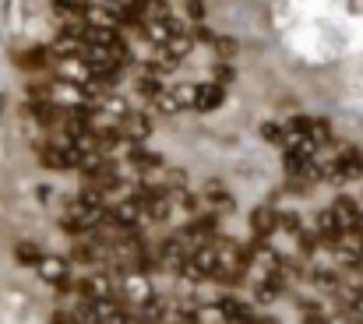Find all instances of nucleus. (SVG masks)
<instances>
[{"label":"nucleus","instance_id":"f257e3e1","mask_svg":"<svg viewBox=\"0 0 363 324\" xmlns=\"http://www.w3.org/2000/svg\"><path fill=\"white\" fill-rule=\"evenodd\" d=\"M103 222H106V208L85 205L82 198H71V201L64 205V212H60V229H64V233H74V236L96 233V229H103Z\"/></svg>","mask_w":363,"mask_h":324},{"label":"nucleus","instance_id":"f03ea898","mask_svg":"<svg viewBox=\"0 0 363 324\" xmlns=\"http://www.w3.org/2000/svg\"><path fill=\"white\" fill-rule=\"evenodd\" d=\"M74 293L82 296V303H110V300L117 296V275L106 272V268L85 272V275L74 282Z\"/></svg>","mask_w":363,"mask_h":324},{"label":"nucleus","instance_id":"7ed1b4c3","mask_svg":"<svg viewBox=\"0 0 363 324\" xmlns=\"http://www.w3.org/2000/svg\"><path fill=\"white\" fill-rule=\"evenodd\" d=\"M117 293H121V300L134 303L138 311L155 296L148 286V272H117Z\"/></svg>","mask_w":363,"mask_h":324},{"label":"nucleus","instance_id":"20e7f679","mask_svg":"<svg viewBox=\"0 0 363 324\" xmlns=\"http://www.w3.org/2000/svg\"><path fill=\"white\" fill-rule=\"evenodd\" d=\"M187 257H191V250L184 247L180 236L159 240V247H155V254H152V261H155L159 268H166V272H180V268L187 264Z\"/></svg>","mask_w":363,"mask_h":324},{"label":"nucleus","instance_id":"39448f33","mask_svg":"<svg viewBox=\"0 0 363 324\" xmlns=\"http://www.w3.org/2000/svg\"><path fill=\"white\" fill-rule=\"evenodd\" d=\"M39 279L57 286V289H71V257H60V254H46L39 261Z\"/></svg>","mask_w":363,"mask_h":324},{"label":"nucleus","instance_id":"423d86ee","mask_svg":"<svg viewBox=\"0 0 363 324\" xmlns=\"http://www.w3.org/2000/svg\"><path fill=\"white\" fill-rule=\"evenodd\" d=\"M121 134L130 141V145H141V141L152 134V116L141 113V109H130V113L121 120Z\"/></svg>","mask_w":363,"mask_h":324},{"label":"nucleus","instance_id":"0eeeda50","mask_svg":"<svg viewBox=\"0 0 363 324\" xmlns=\"http://www.w3.org/2000/svg\"><path fill=\"white\" fill-rule=\"evenodd\" d=\"M335 169H339V180H360L363 177V148L346 145V148L335 155Z\"/></svg>","mask_w":363,"mask_h":324},{"label":"nucleus","instance_id":"6e6552de","mask_svg":"<svg viewBox=\"0 0 363 324\" xmlns=\"http://www.w3.org/2000/svg\"><path fill=\"white\" fill-rule=\"evenodd\" d=\"M360 205H357V198H350V194H339L335 201H332V216L335 222L342 225V233H353L357 229V218H360Z\"/></svg>","mask_w":363,"mask_h":324},{"label":"nucleus","instance_id":"1a4fd4ad","mask_svg":"<svg viewBox=\"0 0 363 324\" xmlns=\"http://www.w3.org/2000/svg\"><path fill=\"white\" fill-rule=\"evenodd\" d=\"M250 233H254V240H268L275 229H279V212L275 208H268V205H261V208H254L250 212Z\"/></svg>","mask_w":363,"mask_h":324},{"label":"nucleus","instance_id":"9d476101","mask_svg":"<svg viewBox=\"0 0 363 324\" xmlns=\"http://www.w3.org/2000/svg\"><path fill=\"white\" fill-rule=\"evenodd\" d=\"M106 257H110V250H106V243H103V240L74 243V250H71V261H78V264H103Z\"/></svg>","mask_w":363,"mask_h":324},{"label":"nucleus","instance_id":"9b49d317","mask_svg":"<svg viewBox=\"0 0 363 324\" xmlns=\"http://www.w3.org/2000/svg\"><path fill=\"white\" fill-rule=\"evenodd\" d=\"M223 103H226V89H219L216 82L198 85V103H194V109H198V113H212V109H219Z\"/></svg>","mask_w":363,"mask_h":324},{"label":"nucleus","instance_id":"f8f14e48","mask_svg":"<svg viewBox=\"0 0 363 324\" xmlns=\"http://www.w3.org/2000/svg\"><path fill=\"white\" fill-rule=\"evenodd\" d=\"M282 152H293V155H300V159H314V155H318V141H314L311 134H289V130H286Z\"/></svg>","mask_w":363,"mask_h":324},{"label":"nucleus","instance_id":"ddd939ff","mask_svg":"<svg viewBox=\"0 0 363 324\" xmlns=\"http://www.w3.org/2000/svg\"><path fill=\"white\" fill-rule=\"evenodd\" d=\"M201 198L212 201L216 208H233V194L223 187V180H208V184L201 187Z\"/></svg>","mask_w":363,"mask_h":324},{"label":"nucleus","instance_id":"4468645a","mask_svg":"<svg viewBox=\"0 0 363 324\" xmlns=\"http://www.w3.org/2000/svg\"><path fill=\"white\" fill-rule=\"evenodd\" d=\"M127 159H130L134 166H141V169H159V166H162V155H159V152H148L145 145H130V148H127Z\"/></svg>","mask_w":363,"mask_h":324},{"label":"nucleus","instance_id":"2eb2a0df","mask_svg":"<svg viewBox=\"0 0 363 324\" xmlns=\"http://www.w3.org/2000/svg\"><path fill=\"white\" fill-rule=\"evenodd\" d=\"M162 50H166V53H169V57L180 64V60H184V57L194 50V35H187V32H184V35H173V39H169Z\"/></svg>","mask_w":363,"mask_h":324},{"label":"nucleus","instance_id":"dca6fc26","mask_svg":"<svg viewBox=\"0 0 363 324\" xmlns=\"http://www.w3.org/2000/svg\"><path fill=\"white\" fill-rule=\"evenodd\" d=\"M169 96H173V103L180 109H194V103H198V85H173Z\"/></svg>","mask_w":363,"mask_h":324},{"label":"nucleus","instance_id":"f3484780","mask_svg":"<svg viewBox=\"0 0 363 324\" xmlns=\"http://www.w3.org/2000/svg\"><path fill=\"white\" fill-rule=\"evenodd\" d=\"M14 257H18V264H35V268H39V261H43L46 254H43V250H39L35 243H28V240H21V243L14 247Z\"/></svg>","mask_w":363,"mask_h":324},{"label":"nucleus","instance_id":"a211bd4d","mask_svg":"<svg viewBox=\"0 0 363 324\" xmlns=\"http://www.w3.org/2000/svg\"><path fill=\"white\" fill-rule=\"evenodd\" d=\"M134 89H138V92H141L145 99H152V103H155V99L162 96V85H159V78H155V74H148V71H145V74L138 78V85H134Z\"/></svg>","mask_w":363,"mask_h":324},{"label":"nucleus","instance_id":"6ab92c4d","mask_svg":"<svg viewBox=\"0 0 363 324\" xmlns=\"http://www.w3.org/2000/svg\"><path fill=\"white\" fill-rule=\"evenodd\" d=\"M296 240H300V254H318V250H321V236H318L314 229H303Z\"/></svg>","mask_w":363,"mask_h":324},{"label":"nucleus","instance_id":"aec40b11","mask_svg":"<svg viewBox=\"0 0 363 324\" xmlns=\"http://www.w3.org/2000/svg\"><path fill=\"white\" fill-rule=\"evenodd\" d=\"M279 229H286V233L300 236V233H303V218L296 216V212H279Z\"/></svg>","mask_w":363,"mask_h":324},{"label":"nucleus","instance_id":"412c9836","mask_svg":"<svg viewBox=\"0 0 363 324\" xmlns=\"http://www.w3.org/2000/svg\"><path fill=\"white\" fill-rule=\"evenodd\" d=\"M212 74H216L212 82H216L219 89H226V85H233V78H237V71H233V64H216V67H212Z\"/></svg>","mask_w":363,"mask_h":324},{"label":"nucleus","instance_id":"4be33fe9","mask_svg":"<svg viewBox=\"0 0 363 324\" xmlns=\"http://www.w3.org/2000/svg\"><path fill=\"white\" fill-rule=\"evenodd\" d=\"M261 138H264L268 145H286V127H279V123H261Z\"/></svg>","mask_w":363,"mask_h":324},{"label":"nucleus","instance_id":"5701e85b","mask_svg":"<svg viewBox=\"0 0 363 324\" xmlns=\"http://www.w3.org/2000/svg\"><path fill=\"white\" fill-rule=\"evenodd\" d=\"M311 138L318 141V148H321V145H328V141H332V123H328V120H314Z\"/></svg>","mask_w":363,"mask_h":324},{"label":"nucleus","instance_id":"b1692460","mask_svg":"<svg viewBox=\"0 0 363 324\" xmlns=\"http://www.w3.org/2000/svg\"><path fill=\"white\" fill-rule=\"evenodd\" d=\"M216 50H219V57H233L240 46H237V39H233V35H219V39H216Z\"/></svg>","mask_w":363,"mask_h":324},{"label":"nucleus","instance_id":"393cba45","mask_svg":"<svg viewBox=\"0 0 363 324\" xmlns=\"http://www.w3.org/2000/svg\"><path fill=\"white\" fill-rule=\"evenodd\" d=\"M184 11H187L198 25H201V21H205V14H208V7H205V4H198V0H187V4H184Z\"/></svg>","mask_w":363,"mask_h":324},{"label":"nucleus","instance_id":"a878e982","mask_svg":"<svg viewBox=\"0 0 363 324\" xmlns=\"http://www.w3.org/2000/svg\"><path fill=\"white\" fill-rule=\"evenodd\" d=\"M155 106L162 109V113H180V106L173 103V96H169V92H162V96L155 99Z\"/></svg>","mask_w":363,"mask_h":324},{"label":"nucleus","instance_id":"bb28decb","mask_svg":"<svg viewBox=\"0 0 363 324\" xmlns=\"http://www.w3.org/2000/svg\"><path fill=\"white\" fill-rule=\"evenodd\" d=\"M4 103H7V99H4V96H0V113H4Z\"/></svg>","mask_w":363,"mask_h":324},{"label":"nucleus","instance_id":"cd10ccee","mask_svg":"<svg viewBox=\"0 0 363 324\" xmlns=\"http://www.w3.org/2000/svg\"><path fill=\"white\" fill-rule=\"evenodd\" d=\"M173 324H180V321H173Z\"/></svg>","mask_w":363,"mask_h":324}]
</instances>
